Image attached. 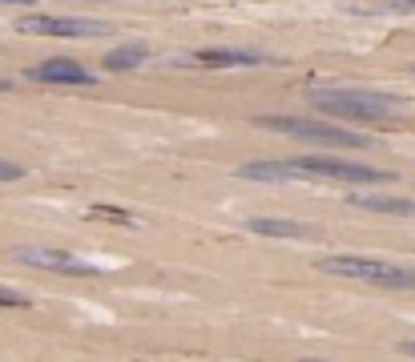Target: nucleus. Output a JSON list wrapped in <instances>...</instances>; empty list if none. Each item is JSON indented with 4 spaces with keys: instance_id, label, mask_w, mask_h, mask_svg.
Listing matches in <instances>:
<instances>
[{
    "instance_id": "f8f14e48",
    "label": "nucleus",
    "mask_w": 415,
    "mask_h": 362,
    "mask_svg": "<svg viewBox=\"0 0 415 362\" xmlns=\"http://www.w3.org/2000/svg\"><path fill=\"white\" fill-rule=\"evenodd\" d=\"M145 57H150V49H145V45H121V49H114L109 57H105V69H109V73H121V69H138Z\"/></svg>"
},
{
    "instance_id": "f257e3e1",
    "label": "nucleus",
    "mask_w": 415,
    "mask_h": 362,
    "mask_svg": "<svg viewBox=\"0 0 415 362\" xmlns=\"http://www.w3.org/2000/svg\"><path fill=\"white\" fill-rule=\"evenodd\" d=\"M311 105L327 117H339V121H383L387 113L403 109L399 97L375 93V89H315Z\"/></svg>"
},
{
    "instance_id": "9d476101",
    "label": "nucleus",
    "mask_w": 415,
    "mask_h": 362,
    "mask_svg": "<svg viewBox=\"0 0 415 362\" xmlns=\"http://www.w3.org/2000/svg\"><path fill=\"white\" fill-rule=\"evenodd\" d=\"M250 234H266V237H315L311 225H299V222H278V217H250L246 222Z\"/></svg>"
},
{
    "instance_id": "9b49d317",
    "label": "nucleus",
    "mask_w": 415,
    "mask_h": 362,
    "mask_svg": "<svg viewBox=\"0 0 415 362\" xmlns=\"http://www.w3.org/2000/svg\"><path fill=\"white\" fill-rule=\"evenodd\" d=\"M351 205H359V210H371V213H407V217H415V201L411 198H371V193H355Z\"/></svg>"
},
{
    "instance_id": "39448f33",
    "label": "nucleus",
    "mask_w": 415,
    "mask_h": 362,
    "mask_svg": "<svg viewBox=\"0 0 415 362\" xmlns=\"http://www.w3.org/2000/svg\"><path fill=\"white\" fill-rule=\"evenodd\" d=\"M21 33H40V37H101L109 33L105 21H81V16H25Z\"/></svg>"
},
{
    "instance_id": "6e6552de",
    "label": "nucleus",
    "mask_w": 415,
    "mask_h": 362,
    "mask_svg": "<svg viewBox=\"0 0 415 362\" xmlns=\"http://www.w3.org/2000/svg\"><path fill=\"white\" fill-rule=\"evenodd\" d=\"M198 64H210V69H250V64H266V57L250 49H201Z\"/></svg>"
},
{
    "instance_id": "dca6fc26",
    "label": "nucleus",
    "mask_w": 415,
    "mask_h": 362,
    "mask_svg": "<svg viewBox=\"0 0 415 362\" xmlns=\"http://www.w3.org/2000/svg\"><path fill=\"white\" fill-rule=\"evenodd\" d=\"M97 213H105L109 222H129V213H117V210H97Z\"/></svg>"
},
{
    "instance_id": "0eeeda50",
    "label": "nucleus",
    "mask_w": 415,
    "mask_h": 362,
    "mask_svg": "<svg viewBox=\"0 0 415 362\" xmlns=\"http://www.w3.org/2000/svg\"><path fill=\"white\" fill-rule=\"evenodd\" d=\"M25 266H40V270H65V274H97L89 262H77L73 254L65 250H21L16 254Z\"/></svg>"
},
{
    "instance_id": "423d86ee",
    "label": "nucleus",
    "mask_w": 415,
    "mask_h": 362,
    "mask_svg": "<svg viewBox=\"0 0 415 362\" xmlns=\"http://www.w3.org/2000/svg\"><path fill=\"white\" fill-rule=\"evenodd\" d=\"M33 81H45V85H93L97 77L81 69L77 61H65V57H52V61L37 64V69H28Z\"/></svg>"
},
{
    "instance_id": "f03ea898",
    "label": "nucleus",
    "mask_w": 415,
    "mask_h": 362,
    "mask_svg": "<svg viewBox=\"0 0 415 362\" xmlns=\"http://www.w3.org/2000/svg\"><path fill=\"white\" fill-rule=\"evenodd\" d=\"M262 129H275V133H287V137L299 141H315V145H327V149H371V137L367 133H355V129L331 125V121H299V117H258Z\"/></svg>"
},
{
    "instance_id": "ddd939ff",
    "label": "nucleus",
    "mask_w": 415,
    "mask_h": 362,
    "mask_svg": "<svg viewBox=\"0 0 415 362\" xmlns=\"http://www.w3.org/2000/svg\"><path fill=\"white\" fill-rule=\"evenodd\" d=\"M0 306H4V310H21V306H28V298L25 294H16V290L0 286Z\"/></svg>"
},
{
    "instance_id": "a211bd4d",
    "label": "nucleus",
    "mask_w": 415,
    "mask_h": 362,
    "mask_svg": "<svg viewBox=\"0 0 415 362\" xmlns=\"http://www.w3.org/2000/svg\"><path fill=\"white\" fill-rule=\"evenodd\" d=\"M9 89H13V81H4V77H0V93H9Z\"/></svg>"
},
{
    "instance_id": "4468645a",
    "label": "nucleus",
    "mask_w": 415,
    "mask_h": 362,
    "mask_svg": "<svg viewBox=\"0 0 415 362\" xmlns=\"http://www.w3.org/2000/svg\"><path fill=\"white\" fill-rule=\"evenodd\" d=\"M21 177H25V165L0 162V181H21Z\"/></svg>"
},
{
    "instance_id": "2eb2a0df",
    "label": "nucleus",
    "mask_w": 415,
    "mask_h": 362,
    "mask_svg": "<svg viewBox=\"0 0 415 362\" xmlns=\"http://www.w3.org/2000/svg\"><path fill=\"white\" fill-rule=\"evenodd\" d=\"M383 9H415V0H375Z\"/></svg>"
},
{
    "instance_id": "20e7f679",
    "label": "nucleus",
    "mask_w": 415,
    "mask_h": 362,
    "mask_svg": "<svg viewBox=\"0 0 415 362\" xmlns=\"http://www.w3.org/2000/svg\"><path fill=\"white\" fill-rule=\"evenodd\" d=\"M294 169H299V174H311V177H335V181H351V186L395 181V174H387V169H371V165L343 162V157H327V153H315V157H294Z\"/></svg>"
},
{
    "instance_id": "f3484780",
    "label": "nucleus",
    "mask_w": 415,
    "mask_h": 362,
    "mask_svg": "<svg viewBox=\"0 0 415 362\" xmlns=\"http://www.w3.org/2000/svg\"><path fill=\"white\" fill-rule=\"evenodd\" d=\"M399 350H403V354H407V358H415V342H403Z\"/></svg>"
},
{
    "instance_id": "7ed1b4c3",
    "label": "nucleus",
    "mask_w": 415,
    "mask_h": 362,
    "mask_svg": "<svg viewBox=\"0 0 415 362\" xmlns=\"http://www.w3.org/2000/svg\"><path fill=\"white\" fill-rule=\"evenodd\" d=\"M323 274H339V278H351V282H375V286H415V270L407 266H391V262H379V258H323L319 262Z\"/></svg>"
},
{
    "instance_id": "6ab92c4d",
    "label": "nucleus",
    "mask_w": 415,
    "mask_h": 362,
    "mask_svg": "<svg viewBox=\"0 0 415 362\" xmlns=\"http://www.w3.org/2000/svg\"><path fill=\"white\" fill-rule=\"evenodd\" d=\"M0 4H33V0H0Z\"/></svg>"
},
{
    "instance_id": "1a4fd4ad",
    "label": "nucleus",
    "mask_w": 415,
    "mask_h": 362,
    "mask_svg": "<svg viewBox=\"0 0 415 362\" xmlns=\"http://www.w3.org/2000/svg\"><path fill=\"white\" fill-rule=\"evenodd\" d=\"M238 174L250 181H294L299 169H294V162H246L238 165Z\"/></svg>"
}]
</instances>
